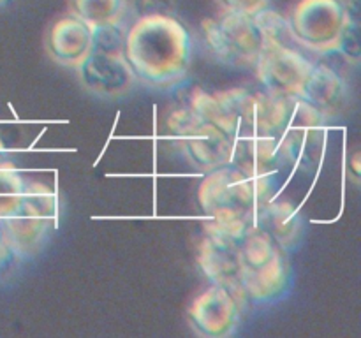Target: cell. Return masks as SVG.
Here are the masks:
<instances>
[{
    "instance_id": "obj_4",
    "label": "cell",
    "mask_w": 361,
    "mask_h": 338,
    "mask_svg": "<svg viewBox=\"0 0 361 338\" xmlns=\"http://www.w3.org/2000/svg\"><path fill=\"white\" fill-rule=\"evenodd\" d=\"M203 30L212 53L236 69H256L264 49L293 39L289 21L268 7L252 16L228 11L221 20L204 21Z\"/></svg>"
},
{
    "instance_id": "obj_15",
    "label": "cell",
    "mask_w": 361,
    "mask_h": 338,
    "mask_svg": "<svg viewBox=\"0 0 361 338\" xmlns=\"http://www.w3.org/2000/svg\"><path fill=\"white\" fill-rule=\"evenodd\" d=\"M257 225L289 254L300 245L303 236V220L300 211L291 203L271 201L261 213Z\"/></svg>"
},
{
    "instance_id": "obj_2",
    "label": "cell",
    "mask_w": 361,
    "mask_h": 338,
    "mask_svg": "<svg viewBox=\"0 0 361 338\" xmlns=\"http://www.w3.org/2000/svg\"><path fill=\"white\" fill-rule=\"evenodd\" d=\"M123 51L137 83L159 92L180 87L192 62L189 32L166 14L140 18L123 37Z\"/></svg>"
},
{
    "instance_id": "obj_17",
    "label": "cell",
    "mask_w": 361,
    "mask_h": 338,
    "mask_svg": "<svg viewBox=\"0 0 361 338\" xmlns=\"http://www.w3.org/2000/svg\"><path fill=\"white\" fill-rule=\"evenodd\" d=\"M27 182L21 173L7 162H0V220L16 213L23 199Z\"/></svg>"
},
{
    "instance_id": "obj_10",
    "label": "cell",
    "mask_w": 361,
    "mask_h": 338,
    "mask_svg": "<svg viewBox=\"0 0 361 338\" xmlns=\"http://www.w3.org/2000/svg\"><path fill=\"white\" fill-rule=\"evenodd\" d=\"M314 67L316 63L296 51L289 42H281L264 49L254 70L270 94L300 97Z\"/></svg>"
},
{
    "instance_id": "obj_6",
    "label": "cell",
    "mask_w": 361,
    "mask_h": 338,
    "mask_svg": "<svg viewBox=\"0 0 361 338\" xmlns=\"http://www.w3.org/2000/svg\"><path fill=\"white\" fill-rule=\"evenodd\" d=\"M59 224V197L46 183L25 187L16 213L0 220L4 242L16 259H32L42 252Z\"/></svg>"
},
{
    "instance_id": "obj_14",
    "label": "cell",
    "mask_w": 361,
    "mask_h": 338,
    "mask_svg": "<svg viewBox=\"0 0 361 338\" xmlns=\"http://www.w3.org/2000/svg\"><path fill=\"white\" fill-rule=\"evenodd\" d=\"M300 99L312 104L328 118V116L341 115L344 111L349 94L345 81L335 70L316 63Z\"/></svg>"
},
{
    "instance_id": "obj_16",
    "label": "cell",
    "mask_w": 361,
    "mask_h": 338,
    "mask_svg": "<svg viewBox=\"0 0 361 338\" xmlns=\"http://www.w3.org/2000/svg\"><path fill=\"white\" fill-rule=\"evenodd\" d=\"M76 18L94 28L118 25L126 11V0H71Z\"/></svg>"
},
{
    "instance_id": "obj_13",
    "label": "cell",
    "mask_w": 361,
    "mask_h": 338,
    "mask_svg": "<svg viewBox=\"0 0 361 338\" xmlns=\"http://www.w3.org/2000/svg\"><path fill=\"white\" fill-rule=\"evenodd\" d=\"M228 165L249 176H270L284 165V161L274 137L249 134L236 137Z\"/></svg>"
},
{
    "instance_id": "obj_8",
    "label": "cell",
    "mask_w": 361,
    "mask_h": 338,
    "mask_svg": "<svg viewBox=\"0 0 361 338\" xmlns=\"http://www.w3.org/2000/svg\"><path fill=\"white\" fill-rule=\"evenodd\" d=\"M178 151L196 171L210 173L229 164L236 137L192 108L178 109L168 120Z\"/></svg>"
},
{
    "instance_id": "obj_18",
    "label": "cell",
    "mask_w": 361,
    "mask_h": 338,
    "mask_svg": "<svg viewBox=\"0 0 361 338\" xmlns=\"http://www.w3.org/2000/svg\"><path fill=\"white\" fill-rule=\"evenodd\" d=\"M222 4L228 11L250 14V16L268 7V0H222Z\"/></svg>"
},
{
    "instance_id": "obj_12",
    "label": "cell",
    "mask_w": 361,
    "mask_h": 338,
    "mask_svg": "<svg viewBox=\"0 0 361 338\" xmlns=\"http://www.w3.org/2000/svg\"><path fill=\"white\" fill-rule=\"evenodd\" d=\"M92 42H94V30L80 18L71 14L60 18L49 28L46 49L55 62L67 67H78L90 51Z\"/></svg>"
},
{
    "instance_id": "obj_9",
    "label": "cell",
    "mask_w": 361,
    "mask_h": 338,
    "mask_svg": "<svg viewBox=\"0 0 361 338\" xmlns=\"http://www.w3.org/2000/svg\"><path fill=\"white\" fill-rule=\"evenodd\" d=\"M288 21L295 41L321 53L341 51L356 23L341 0H300Z\"/></svg>"
},
{
    "instance_id": "obj_1",
    "label": "cell",
    "mask_w": 361,
    "mask_h": 338,
    "mask_svg": "<svg viewBox=\"0 0 361 338\" xmlns=\"http://www.w3.org/2000/svg\"><path fill=\"white\" fill-rule=\"evenodd\" d=\"M197 263L212 284L228 289L240 303L271 305L291 289L288 256L259 225L208 220Z\"/></svg>"
},
{
    "instance_id": "obj_20",
    "label": "cell",
    "mask_w": 361,
    "mask_h": 338,
    "mask_svg": "<svg viewBox=\"0 0 361 338\" xmlns=\"http://www.w3.org/2000/svg\"><path fill=\"white\" fill-rule=\"evenodd\" d=\"M2 2H6V0H0V4H2Z\"/></svg>"
},
{
    "instance_id": "obj_7",
    "label": "cell",
    "mask_w": 361,
    "mask_h": 338,
    "mask_svg": "<svg viewBox=\"0 0 361 338\" xmlns=\"http://www.w3.org/2000/svg\"><path fill=\"white\" fill-rule=\"evenodd\" d=\"M123 37L118 25L94 28V42L76 69L80 84L99 99H123L137 84L123 51Z\"/></svg>"
},
{
    "instance_id": "obj_11",
    "label": "cell",
    "mask_w": 361,
    "mask_h": 338,
    "mask_svg": "<svg viewBox=\"0 0 361 338\" xmlns=\"http://www.w3.org/2000/svg\"><path fill=\"white\" fill-rule=\"evenodd\" d=\"M240 305L228 289L212 284L190 305L189 323L203 337H231L240 324Z\"/></svg>"
},
{
    "instance_id": "obj_19",
    "label": "cell",
    "mask_w": 361,
    "mask_h": 338,
    "mask_svg": "<svg viewBox=\"0 0 361 338\" xmlns=\"http://www.w3.org/2000/svg\"><path fill=\"white\" fill-rule=\"evenodd\" d=\"M0 162H4V146L0 144Z\"/></svg>"
},
{
    "instance_id": "obj_5",
    "label": "cell",
    "mask_w": 361,
    "mask_h": 338,
    "mask_svg": "<svg viewBox=\"0 0 361 338\" xmlns=\"http://www.w3.org/2000/svg\"><path fill=\"white\" fill-rule=\"evenodd\" d=\"M274 175L249 176L231 165L207 173L197 190L201 210L221 224L257 225L264 208L275 199Z\"/></svg>"
},
{
    "instance_id": "obj_3",
    "label": "cell",
    "mask_w": 361,
    "mask_h": 338,
    "mask_svg": "<svg viewBox=\"0 0 361 338\" xmlns=\"http://www.w3.org/2000/svg\"><path fill=\"white\" fill-rule=\"evenodd\" d=\"M326 116L295 95L259 94L256 134L274 137L284 164L312 169L323 158Z\"/></svg>"
}]
</instances>
